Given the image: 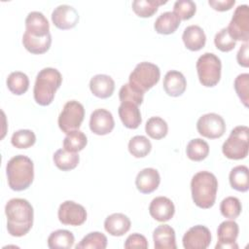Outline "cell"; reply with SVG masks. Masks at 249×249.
Wrapping results in <instances>:
<instances>
[{"label": "cell", "mask_w": 249, "mask_h": 249, "mask_svg": "<svg viewBox=\"0 0 249 249\" xmlns=\"http://www.w3.org/2000/svg\"><path fill=\"white\" fill-rule=\"evenodd\" d=\"M7 230L12 236L25 235L33 226L34 211L32 205L24 198H12L5 205Z\"/></svg>", "instance_id": "1"}, {"label": "cell", "mask_w": 249, "mask_h": 249, "mask_svg": "<svg viewBox=\"0 0 249 249\" xmlns=\"http://www.w3.org/2000/svg\"><path fill=\"white\" fill-rule=\"evenodd\" d=\"M192 197L195 204L202 209L212 207L216 200L218 181L216 176L209 171L196 173L191 181Z\"/></svg>", "instance_id": "2"}, {"label": "cell", "mask_w": 249, "mask_h": 249, "mask_svg": "<svg viewBox=\"0 0 249 249\" xmlns=\"http://www.w3.org/2000/svg\"><path fill=\"white\" fill-rule=\"evenodd\" d=\"M6 174L9 187L13 191L26 190L34 179L33 161L23 155L15 156L6 165Z\"/></svg>", "instance_id": "3"}, {"label": "cell", "mask_w": 249, "mask_h": 249, "mask_svg": "<svg viewBox=\"0 0 249 249\" xmlns=\"http://www.w3.org/2000/svg\"><path fill=\"white\" fill-rule=\"evenodd\" d=\"M61 83L62 76L57 69L52 67L42 69L36 76L33 89L36 103L41 106L50 105L54 98L55 91L61 86Z\"/></svg>", "instance_id": "4"}, {"label": "cell", "mask_w": 249, "mask_h": 249, "mask_svg": "<svg viewBox=\"0 0 249 249\" xmlns=\"http://www.w3.org/2000/svg\"><path fill=\"white\" fill-rule=\"evenodd\" d=\"M160 78V70L158 65L143 61L138 63L129 75V85L142 93L152 89Z\"/></svg>", "instance_id": "5"}, {"label": "cell", "mask_w": 249, "mask_h": 249, "mask_svg": "<svg viewBox=\"0 0 249 249\" xmlns=\"http://www.w3.org/2000/svg\"><path fill=\"white\" fill-rule=\"evenodd\" d=\"M249 128L246 125L235 126L222 146V152L230 160H242L248 155Z\"/></svg>", "instance_id": "6"}, {"label": "cell", "mask_w": 249, "mask_h": 249, "mask_svg": "<svg viewBox=\"0 0 249 249\" xmlns=\"http://www.w3.org/2000/svg\"><path fill=\"white\" fill-rule=\"evenodd\" d=\"M198 80L204 87L216 86L221 79V59L212 53H205L200 55L196 64Z\"/></svg>", "instance_id": "7"}, {"label": "cell", "mask_w": 249, "mask_h": 249, "mask_svg": "<svg viewBox=\"0 0 249 249\" xmlns=\"http://www.w3.org/2000/svg\"><path fill=\"white\" fill-rule=\"evenodd\" d=\"M85 117V108L77 100L67 101L58 116V126L64 133L79 129Z\"/></svg>", "instance_id": "8"}, {"label": "cell", "mask_w": 249, "mask_h": 249, "mask_svg": "<svg viewBox=\"0 0 249 249\" xmlns=\"http://www.w3.org/2000/svg\"><path fill=\"white\" fill-rule=\"evenodd\" d=\"M230 35L235 41H244L249 39V7L246 4L239 5L235 9L233 16L227 27Z\"/></svg>", "instance_id": "9"}, {"label": "cell", "mask_w": 249, "mask_h": 249, "mask_svg": "<svg viewBox=\"0 0 249 249\" xmlns=\"http://www.w3.org/2000/svg\"><path fill=\"white\" fill-rule=\"evenodd\" d=\"M196 129L200 135L209 139L220 138L226 131L224 119L216 113L202 115L196 122Z\"/></svg>", "instance_id": "10"}, {"label": "cell", "mask_w": 249, "mask_h": 249, "mask_svg": "<svg viewBox=\"0 0 249 249\" xmlns=\"http://www.w3.org/2000/svg\"><path fill=\"white\" fill-rule=\"evenodd\" d=\"M57 216L63 225L77 227L86 222L88 214L83 205L72 200H66L59 205Z\"/></svg>", "instance_id": "11"}, {"label": "cell", "mask_w": 249, "mask_h": 249, "mask_svg": "<svg viewBox=\"0 0 249 249\" xmlns=\"http://www.w3.org/2000/svg\"><path fill=\"white\" fill-rule=\"evenodd\" d=\"M182 241L185 249H206L211 242V232L205 226L196 225L185 232Z\"/></svg>", "instance_id": "12"}, {"label": "cell", "mask_w": 249, "mask_h": 249, "mask_svg": "<svg viewBox=\"0 0 249 249\" xmlns=\"http://www.w3.org/2000/svg\"><path fill=\"white\" fill-rule=\"evenodd\" d=\"M239 228L236 222L232 220H228L222 222L217 229L218 242L215 246L216 249H237L236 238L238 236Z\"/></svg>", "instance_id": "13"}, {"label": "cell", "mask_w": 249, "mask_h": 249, "mask_svg": "<svg viewBox=\"0 0 249 249\" xmlns=\"http://www.w3.org/2000/svg\"><path fill=\"white\" fill-rule=\"evenodd\" d=\"M52 21L55 27L66 30L73 28L79 21V14L72 6L59 5L52 13Z\"/></svg>", "instance_id": "14"}, {"label": "cell", "mask_w": 249, "mask_h": 249, "mask_svg": "<svg viewBox=\"0 0 249 249\" xmlns=\"http://www.w3.org/2000/svg\"><path fill=\"white\" fill-rule=\"evenodd\" d=\"M115 126V121L111 112L106 109H96L90 114L89 128L97 135L110 133Z\"/></svg>", "instance_id": "15"}, {"label": "cell", "mask_w": 249, "mask_h": 249, "mask_svg": "<svg viewBox=\"0 0 249 249\" xmlns=\"http://www.w3.org/2000/svg\"><path fill=\"white\" fill-rule=\"evenodd\" d=\"M150 215L159 222L169 221L174 213L175 207L171 199L166 196H157L155 197L149 206Z\"/></svg>", "instance_id": "16"}, {"label": "cell", "mask_w": 249, "mask_h": 249, "mask_svg": "<svg viewBox=\"0 0 249 249\" xmlns=\"http://www.w3.org/2000/svg\"><path fill=\"white\" fill-rule=\"evenodd\" d=\"M25 32L33 37H45L50 34V24L41 12H30L25 18Z\"/></svg>", "instance_id": "17"}, {"label": "cell", "mask_w": 249, "mask_h": 249, "mask_svg": "<svg viewBox=\"0 0 249 249\" xmlns=\"http://www.w3.org/2000/svg\"><path fill=\"white\" fill-rule=\"evenodd\" d=\"M160 183V176L157 169L147 167L142 169L136 176L135 185L142 194H151L156 191Z\"/></svg>", "instance_id": "18"}, {"label": "cell", "mask_w": 249, "mask_h": 249, "mask_svg": "<svg viewBox=\"0 0 249 249\" xmlns=\"http://www.w3.org/2000/svg\"><path fill=\"white\" fill-rule=\"evenodd\" d=\"M162 86L164 91L168 95L177 97L182 95L186 90L187 81L181 72L176 70H170L165 74Z\"/></svg>", "instance_id": "19"}, {"label": "cell", "mask_w": 249, "mask_h": 249, "mask_svg": "<svg viewBox=\"0 0 249 249\" xmlns=\"http://www.w3.org/2000/svg\"><path fill=\"white\" fill-rule=\"evenodd\" d=\"M89 89L91 93L98 98L110 97L115 89L114 80L105 74H97L89 81Z\"/></svg>", "instance_id": "20"}, {"label": "cell", "mask_w": 249, "mask_h": 249, "mask_svg": "<svg viewBox=\"0 0 249 249\" xmlns=\"http://www.w3.org/2000/svg\"><path fill=\"white\" fill-rule=\"evenodd\" d=\"M118 113L123 124L127 128L135 129L142 122L138 105L132 102H121Z\"/></svg>", "instance_id": "21"}, {"label": "cell", "mask_w": 249, "mask_h": 249, "mask_svg": "<svg viewBox=\"0 0 249 249\" xmlns=\"http://www.w3.org/2000/svg\"><path fill=\"white\" fill-rule=\"evenodd\" d=\"M129 218L123 213H114L109 215L104 221L105 231L113 236H122L130 229Z\"/></svg>", "instance_id": "22"}, {"label": "cell", "mask_w": 249, "mask_h": 249, "mask_svg": "<svg viewBox=\"0 0 249 249\" xmlns=\"http://www.w3.org/2000/svg\"><path fill=\"white\" fill-rule=\"evenodd\" d=\"M182 39L185 47L193 52L201 50L206 43L205 33L198 25L187 26L183 32Z\"/></svg>", "instance_id": "23"}, {"label": "cell", "mask_w": 249, "mask_h": 249, "mask_svg": "<svg viewBox=\"0 0 249 249\" xmlns=\"http://www.w3.org/2000/svg\"><path fill=\"white\" fill-rule=\"evenodd\" d=\"M154 246L156 249H176L175 231L169 225H160L153 232Z\"/></svg>", "instance_id": "24"}, {"label": "cell", "mask_w": 249, "mask_h": 249, "mask_svg": "<svg viewBox=\"0 0 249 249\" xmlns=\"http://www.w3.org/2000/svg\"><path fill=\"white\" fill-rule=\"evenodd\" d=\"M181 19L174 12H164L159 16L154 23V28L159 34L168 35L174 33L180 25Z\"/></svg>", "instance_id": "25"}, {"label": "cell", "mask_w": 249, "mask_h": 249, "mask_svg": "<svg viewBox=\"0 0 249 249\" xmlns=\"http://www.w3.org/2000/svg\"><path fill=\"white\" fill-rule=\"evenodd\" d=\"M23 47L31 53L41 54L46 53L52 44L51 33L45 37H33L26 32L22 36Z\"/></svg>", "instance_id": "26"}, {"label": "cell", "mask_w": 249, "mask_h": 249, "mask_svg": "<svg viewBox=\"0 0 249 249\" xmlns=\"http://www.w3.org/2000/svg\"><path fill=\"white\" fill-rule=\"evenodd\" d=\"M230 184L232 189L238 192H247L249 189V169L246 165L233 167L229 176Z\"/></svg>", "instance_id": "27"}, {"label": "cell", "mask_w": 249, "mask_h": 249, "mask_svg": "<svg viewBox=\"0 0 249 249\" xmlns=\"http://www.w3.org/2000/svg\"><path fill=\"white\" fill-rule=\"evenodd\" d=\"M75 237L67 230H57L53 231L48 237V246L51 249H69L73 246Z\"/></svg>", "instance_id": "28"}, {"label": "cell", "mask_w": 249, "mask_h": 249, "mask_svg": "<svg viewBox=\"0 0 249 249\" xmlns=\"http://www.w3.org/2000/svg\"><path fill=\"white\" fill-rule=\"evenodd\" d=\"M53 160L55 166L62 171H68V170L74 169L80 161V158L77 153H72V152L66 151L65 149L57 150L53 154Z\"/></svg>", "instance_id": "29"}, {"label": "cell", "mask_w": 249, "mask_h": 249, "mask_svg": "<svg viewBox=\"0 0 249 249\" xmlns=\"http://www.w3.org/2000/svg\"><path fill=\"white\" fill-rule=\"evenodd\" d=\"M6 83L9 90L16 95L25 93L29 88V79L27 75L20 71L12 72L8 76Z\"/></svg>", "instance_id": "30"}, {"label": "cell", "mask_w": 249, "mask_h": 249, "mask_svg": "<svg viewBox=\"0 0 249 249\" xmlns=\"http://www.w3.org/2000/svg\"><path fill=\"white\" fill-rule=\"evenodd\" d=\"M188 158L194 161H200L204 160L209 154V145L206 141L200 138L192 139L186 148Z\"/></svg>", "instance_id": "31"}, {"label": "cell", "mask_w": 249, "mask_h": 249, "mask_svg": "<svg viewBox=\"0 0 249 249\" xmlns=\"http://www.w3.org/2000/svg\"><path fill=\"white\" fill-rule=\"evenodd\" d=\"M166 3L167 1L162 0H134L132 10L140 18H149L158 11L159 6Z\"/></svg>", "instance_id": "32"}, {"label": "cell", "mask_w": 249, "mask_h": 249, "mask_svg": "<svg viewBox=\"0 0 249 249\" xmlns=\"http://www.w3.org/2000/svg\"><path fill=\"white\" fill-rule=\"evenodd\" d=\"M88 143V139L86 134L77 129L74 131H71L67 133L63 140V148L66 151L72 152V153H78L82 151Z\"/></svg>", "instance_id": "33"}, {"label": "cell", "mask_w": 249, "mask_h": 249, "mask_svg": "<svg viewBox=\"0 0 249 249\" xmlns=\"http://www.w3.org/2000/svg\"><path fill=\"white\" fill-rule=\"evenodd\" d=\"M145 131L151 138L159 140L166 136L168 125L160 117H152L145 124Z\"/></svg>", "instance_id": "34"}, {"label": "cell", "mask_w": 249, "mask_h": 249, "mask_svg": "<svg viewBox=\"0 0 249 249\" xmlns=\"http://www.w3.org/2000/svg\"><path fill=\"white\" fill-rule=\"evenodd\" d=\"M152 150L150 140L144 135L133 136L128 142V151L135 158H144Z\"/></svg>", "instance_id": "35"}, {"label": "cell", "mask_w": 249, "mask_h": 249, "mask_svg": "<svg viewBox=\"0 0 249 249\" xmlns=\"http://www.w3.org/2000/svg\"><path fill=\"white\" fill-rule=\"evenodd\" d=\"M107 237L99 231H92L88 233L83 239L75 246L76 249H105L107 246Z\"/></svg>", "instance_id": "36"}, {"label": "cell", "mask_w": 249, "mask_h": 249, "mask_svg": "<svg viewBox=\"0 0 249 249\" xmlns=\"http://www.w3.org/2000/svg\"><path fill=\"white\" fill-rule=\"evenodd\" d=\"M36 142L35 133L30 129H19L13 133L11 143L18 149H27Z\"/></svg>", "instance_id": "37"}, {"label": "cell", "mask_w": 249, "mask_h": 249, "mask_svg": "<svg viewBox=\"0 0 249 249\" xmlns=\"http://www.w3.org/2000/svg\"><path fill=\"white\" fill-rule=\"evenodd\" d=\"M242 210L240 200L235 196H228L224 198L220 204L221 214L229 219L237 218Z\"/></svg>", "instance_id": "38"}, {"label": "cell", "mask_w": 249, "mask_h": 249, "mask_svg": "<svg viewBox=\"0 0 249 249\" xmlns=\"http://www.w3.org/2000/svg\"><path fill=\"white\" fill-rule=\"evenodd\" d=\"M173 10L180 19L187 20L195 16L196 5L192 0H178L174 3Z\"/></svg>", "instance_id": "39"}, {"label": "cell", "mask_w": 249, "mask_h": 249, "mask_svg": "<svg viewBox=\"0 0 249 249\" xmlns=\"http://www.w3.org/2000/svg\"><path fill=\"white\" fill-rule=\"evenodd\" d=\"M214 44L218 50L227 53L234 49L236 41L230 35L227 27L222 28L214 37Z\"/></svg>", "instance_id": "40"}, {"label": "cell", "mask_w": 249, "mask_h": 249, "mask_svg": "<svg viewBox=\"0 0 249 249\" xmlns=\"http://www.w3.org/2000/svg\"><path fill=\"white\" fill-rule=\"evenodd\" d=\"M234 89L242 101L245 107H248L249 101V74L242 73L239 74L234 80Z\"/></svg>", "instance_id": "41"}, {"label": "cell", "mask_w": 249, "mask_h": 249, "mask_svg": "<svg viewBox=\"0 0 249 249\" xmlns=\"http://www.w3.org/2000/svg\"><path fill=\"white\" fill-rule=\"evenodd\" d=\"M119 98L121 102H132L139 106L143 102L144 93L137 91L129 84H124L120 89Z\"/></svg>", "instance_id": "42"}, {"label": "cell", "mask_w": 249, "mask_h": 249, "mask_svg": "<svg viewBox=\"0 0 249 249\" xmlns=\"http://www.w3.org/2000/svg\"><path fill=\"white\" fill-rule=\"evenodd\" d=\"M124 248H148V241L146 237L140 233H132L127 236L124 242Z\"/></svg>", "instance_id": "43"}, {"label": "cell", "mask_w": 249, "mask_h": 249, "mask_svg": "<svg viewBox=\"0 0 249 249\" xmlns=\"http://www.w3.org/2000/svg\"><path fill=\"white\" fill-rule=\"evenodd\" d=\"M208 4L216 11L225 12L229 11L235 4L234 0H209Z\"/></svg>", "instance_id": "44"}, {"label": "cell", "mask_w": 249, "mask_h": 249, "mask_svg": "<svg viewBox=\"0 0 249 249\" xmlns=\"http://www.w3.org/2000/svg\"><path fill=\"white\" fill-rule=\"evenodd\" d=\"M236 59L239 65L242 67H248L249 66V60H248V43H244L242 46H240L237 54Z\"/></svg>", "instance_id": "45"}]
</instances>
